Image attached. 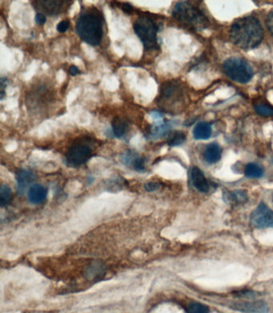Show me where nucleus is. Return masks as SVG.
I'll list each match as a JSON object with an SVG mask.
<instances>
[{
    "label": "nucleus",
    "mask_w": 273,
    "mask_h": 313,
    "mask_svg": "<svg viewBox=\"0 0 273 313\" xmlns=\"http://www.w3.org/2000/svg\"><path fill=\"white\" fill-rule=\"evenodd\" d=\"M231 308L243 313H268L269 308L263 300L240 301L232 303Z\"/></svg>",
    "instance_id": "obj_9"
},
{
    "label": "nucleus",
    "mask_w": 273,
    "mask_h": 313,
    "mask_svg": "<svg viewBox=\"0 0 273 313\" xmlns=\"http://www.w3.org/2000/svg\"><path fill=\"white\" fill-rule=\"evenodd\" d=\"M244 174L248 178H259L263 175V170L256 163H249L246 166Z\"/></svg>",
    "instance_id": "obj_19"
},
{
    "label": "nucleus",
    "mask_w": 273,
    "mask_h": 313,
    "mask_svg": "<svg viewBox=\"0 0 273 313\" xmlns=\"http://www.w3.org/2000/svg\"><path fill=\"white\" fill-rule=\"evenodd\" d=\"M191 182L194 187L199 191L206 193L209 190V183L203 171L198 167H193L191 172Z\"/></svg>",
    "instance_id": "obj_10"
},
{
    "label": "nucleus",
    "mask_w": 273,
    "mask_h": 313,
    "mask_svg": "<svg viewBox=\"0 0 273 313\" xmlns=\"http://www.w3.org/2000/svg\"><path fill=\"white\" fill-rule=\"evenodd\" d=\"M92 155V149L84 141H76L66 153V162L70 167H77L86 163Z\"/></svg>",
    "instance_id": "obj_7"
},
{
    "label": "nucleus",
    "mask_w": 273,
    "mask_h": 313,
    "mask_svg": "<svg viewBox=\"0 0 273 313\" xmlns=\"http://www.w3.org/2000/svg\"><path fill=\"white\" fill-rule=\"evenodd\" d=\"M227 77L240 84L249 82L253 77V70L245 60L240 57H230L223 65Z\"/></svg>",
    "instance_id": "obj_5"
},
{
    "label": "nucleus",
    "mask_w": 273,
    "mask_h": 313,
    "mask_svg": "<svg viewBox=\"0 0 273 313\" xmlns=\"http://www.w3.org/2000/svg\"><path fill=\"white\" fill-rule=\"evenodd\" d=\"M225 201L231 203H242L248 200V196L244 190H235L228 191L224 194Z\"/></svg>",
    "instance_id": "obj_16"
},
{
    "label": "nucleus",
    "mask_w": 273,
    "mask_h": 313,
    "mask_svg": "<svg viewBox=\"0 0 273 313\" xmlns=\"http://www.w3.org/2000/svg\"><path fill=\"white\" fill-rule=\"evenodd\" d=\"M12 199V190L9 186L7 185H3L0 189V204L1 206H6L10 203Z\"/></svg>",
    "instance_id": "obj_20"
},
{
    "label": "nucleus",
    "mask_w": 273,
    "mask_h": 313,
    "mask_svg": "<svg viewBox=\"0 0 273 313\" xmlns=\"http://www.w3.org/2000/svg\"><path fill=\"white\" fill-rule=\"evenodd\" d=\"M266 25L270 33L273 36V10L269 12L267 15V20H266Z\"/></svg>",
    "instance_id": "obj_25"
},
{
    "label": "nucleus",
    "mask_w": 273,
    "mask_h": 313,
    "mask_svg": "<svg viewBox=\"0 0 273 313\" xmlns=\"http://www.w3.org/2000/svg\"><path fill=\"white\" fill-rule=\"evenodd\" d=\"M122 9L124 11V12H127V13H130V12L132 11V7L128 4H122Z\"/></svg>",
    "instance_id": "obj_31"
},
{
    "label": "nucleus",
    "mask_w": 273,
    "mask_h": 313,
    "mask_svg": "<svg viewBox=\"0 0 273 313\" xmlns=\"http://www.w3.org/2000/svg\"><path fill=\"white\" fill-rule=\"evenodd\" d=\"M69 28V22L67 20H62V21L59 22L58 25H57V31L59 32H65L66 30Z\"/></svg>",
    "instance_id": "obj_26"
},
{
    "label": "nucleus",
    "mask_w": 273,
    "mask_h": 313,
    "mask_svg": "<svg viewBox=\"0 0 273 313\" xmlns=\"http://www.w3.org/2000/svg\"><path fill=\"white\" fill-rule=\"evenodd\" d=\"M34 180H35V175L31 171H28V170L20 171L16 175L18 192L20 194H24Z\"/></svg>",
    "instance_id": "obj_11"
},
{
    "label": "nucleus",
    "mask_w": 273,
    "mask_h": 313,
    "mask_svg": "<svg viewBox=\"0 0 273 313\" xmlns=\"http://www.w3.org/2000/svg\"><path fill=\"white\" fill-rule=\"evenodd\" d=\"M69 73H70L72 76H73V77H76V75L80 74V69H79L77 67L75 66V65H73V66H71L70 69H69Z\"/></svg>",
    "instance_id": "obj_30"
},
{
    "label": "nucleus",
    "mask_w": 273,
    "mask_h": 313,
    "mask_svg": "<svg viewBox=\"0 0 273 313\" xmlns=\"http://www.w3.org/2000/svg\"><path fill=\"white\" fill-rule=\"evenodd\" d=\"M183 87L177 81H168L164 83L160 88L158 104L164 110L176 109L183 104Z\"/></svg>",
    "instance_id": "obj_6"
},
{
    "label": "nucleus",
    "mask_w": 273,
    "mask_h": 313,
    "mask_svg": "<svg viewBox=\"0 0 273 313\" xmlns=\"http://www.w3.org/2000/svg\"><path fill=\"white\" fill-rule=\"evenodd\" d=\"M133 28L147 49L158 47L157 33L160 31V25L152 18L146 16L139 17Z\"/></svg>",
    "instance_id": "obj_4"
},
{
    "label": "nucleus",
    "mask_w": 273,
    "mask_h": 313,
    "mask_svg": "<svg viewBox=\"0 0 273 313\" xmlns=\"http://www.w3.org/2000/svg\"><path fill=\"white\" fill-rule=\"evenodd\" d=\"M172 15L178 21L197 31H202L209 25V20L202 11L188 2L178 3Z\"/></svg>",
    "instance_id": "obj_3"
},
{
    "label": "nucleus",
    "mask_w": 273,
    "mask_h": 313,
    "mask_svg": "<svg viewBox=\"0 0 273 313\" xmlns=\"http://www.w3.org/2000/svg\"><path fill=\"white\" fill-rule=\"evenodd\" d=\"M209 307L203 303L193 302L187 307V313H209Z\"/></svg>",
    "instance_id": "obj_22"
},
{
    "label": "nucleus",
    "mask_w": 273,
    "mask_h": 313,
    "mask_svg": "<svg viewBox=\"0 0 273 313\" xmlns=\"http://www.w3.org/2000/svg\"><path fill=\"white\" fill-rule=\"evenodd\" d=\"M7 88V79L1 78V87H0V91H1V96H0V99L3 100L5 96V88Z\"/></svg>",
    "instance_id": "obj_29"
},
{
    "label": "nucleus",
    "mask_w": 273,
    "mask_h": 313,
    "mask_svg": "<svg viewBox=\"0 0 273 313\" xmlns=\"http://www.w3.org/2000/svg\"><path fill=\"white\" fill-rule=\"evenodd\" d=\"M186 140L185 133L181 131H176L172 133L168 139V145L170 146H177L183 144Z\"/></svg>",
    "instance_id": "obj_21"
},
{
    "label": "nucleus",
    "mask_w": 273,
    "mask_h": 313,
    "mask_svg": "<svg viewBox=\"0 0 273 313\" xmlns=\"http://www.w3.org/2000/svg\"><path fill=\"white\" fill-rule=\"evenodd\" d=\"M39 4H42L43 10L46 11L47 14L55 15L60 13L63 9L66 1H39Z\"/></svg>",
    "instance_id": "obj_15"
},
{
    "label": "nucleus",
    "mask_w": 273,
    "mask_h": 313,
    "mask_svg": "<svg viewBox=\"0 0 273 313\" xmlns=\"http://www.w3.org/2000/svg\"><path fill=\"white\" fill-rule=\"evenodd\" d=\"M131 166H132L133 168L135 169V171H145V159H142V158H141V156H139L138 155H137V156H135V159H134V161H133V163L132 164H131Z\"/></svg>",
    "instance_id": "obj_24"
},
{
    "label": "nucleus",
    "mask_w": 273,
    "mask_h": 313,
    "mask_svg": "<svg viewBox=\"0 0 273 313\" xmlns=\"http://www.w3.org/2000/svg\"><path fill=\"white\" fill-rule=\"evenodd\" d=\"M170 128H171V125L168 123H163L161 125L155 126V127L152 128V130L149 133V137L151 139H157L160 137H164L168 133Z\"/></svg>",
    "instance_id": "obj_18"
},
{
    "label": "nucleus",
    "mask_w": 273,
    "mask_h": 313,
    "mask_svg": "<svg viewBox=\"0 0 273 313\" xmlns=\"http://www.w3.org/2000/svg\"><path fill=\"white\" fill-rule=\"evenodd\" d=\"M213 133L211 124L199 122L193 129V137L196 140H206L210 138Z\"/></svg>",
    "instance_id": "obj_14"
},
{
    "label": "nucleus",
    "mask_w": 273,
    "mask_h": 313,
    "mask_svg": "<svg viewBox=\"0 0 273 313\" xmlns=\"http://www.w3.org/2000/svg\"><path fill=\"white\" fill-rule=\"evenodd\" d=\"M46 21H47V19H46V16L43 14V13H38L36 16H35V22H36V24H39V25H43V24H45Z\"/></svg>",
    "instance_id": "obj_28"
},
{
    "label": "nucleus",
    "mask_w": 273,
    "mask_h": 313,
    "mask_svg": "<svg viewBox=\"0 0 273 313\" xmlns=\"http://www.w3.org/2000/svg\"><path fill=\"white\" fill-rule=\"evenodd\" d=\"M272 198H273V197H272Z\"/></svg>",
    "instance_id": "obj_32"
},
{
    "label": "nucleus",
    "mask_w": 273,
    "mask_h": 313,
    "mask_svg": "<svg viewBox=\"0 0 273 313\" xmlns=\"http://www.w3.org/2000/svg\"><path fill=\"white\" fill-rule=\"evenodd\" d=\"M203 159L210 164H214L221 159V148L216 142L210 143L203 151Z\"/></svg>",
    "instance_id": "obj_12"
},
{
    "label": "nucleus",
    "mask_w": 273,
    "mask_h": 313,
    "mask_svg": "<svg viewBox=\"0 0 273 313\" xmlns=\"http://www.w3.org/2000/svg\"><path fill=\"white\" fill-rule=\"evenodd\" d=\"M111 125H112L114 135L118 138L123 137L128 128L127 122L123 118H119V117L114 118Z\"/></svg>",
    "instance_id": "obj_17"
},
{
    "label": "nucleus",
    "mask_w": 273,
    "mask_h": 313,
    "mask_svg": "<svg viewBox=\"0 0 273 313\" xmlns=\"http://www.w3.org/2000/svg\"><path fill=\"white\" fill-rule=\"evenodd\" d=\"M47 191L45 187L41 185H34L31 186L28 191V198L33 204H40L47 198Z\"/></svg>",
    "instance_id": "obj_13"
},
{
    "label": "nucleus",
    "mask_w": 273,
    "mask_h": 313,
    "mask_svg": "<svg viewBox=\"0 0 273 313\" xmlns=\"http://www.w3.org/2000/svg\"><path fill=\"white\" fill-rule=\"evenodd\" d=\"M76 32L84 42L92 46H97L103 38V23L97 13H84L76 22Z\"/></svg>",
    "instance_id": "obj_2"
},
{
    "label": "nucleus",
    "mask_w": 273,
    "mask_h": 313,
    "mask_svg": "<svg viewBox=\"0 0 273 313\" xmlns=\"http://www.w3.org/2000/svg\"><path fill=\"white\" fill-rule=\"evenodd\" d=\"M159 187H160V184H159L158 182H148V183L145 185V189H146V190H148V191H154V190H157Z\"/></svg>",
    "instance_id": "obj_27"
},
{
    "label": "nucleus",
    "mask_w": 273,
    "mask_h": 313,
    "mask_svg": "<svg viewBox=\"0 0 273 313\" xmlns=\"http://www.w3.org/2000/svg\"><path fill=\"white\" fill-rule=\"evenodd\" d=\"M263 29L259 20L253 16L240 18L232 24L230 39L240 48H255L261 43Z\"/></svg>",
    "instance_id": "obj_1"
},
{
    "label": "nucleus",
    "mask_w": 273,
    "mask_h": 313,
    "mask_svg": "<svg viewBox=\"0 0 273 313\" xmlns=\"http://www.w3.org/2000/svg\"><path fill=\"white\" fill-rule=\"evenodd\" d=\"M254 109L259 115L262 117H273V108L264 104H258L254 106Z\"/></svg>",
    "instance_id": "obj_23"
},
{
    "label": "nucleus",
    "mask_w": 273,
    "mask_h": 313,
    "mask_svg": "<svg viewBox=\"0 0 273 313\" xmlns=\"http://www.w3.org/2000/svg\"><path fill=\"white\" fill-rule=\"evenodd\" d=\"M250 221L256 228H273V212L265 203L261 202L251 214Z\"/></svg>",
    "instance_id": "obj_8"
}]
</instances>
